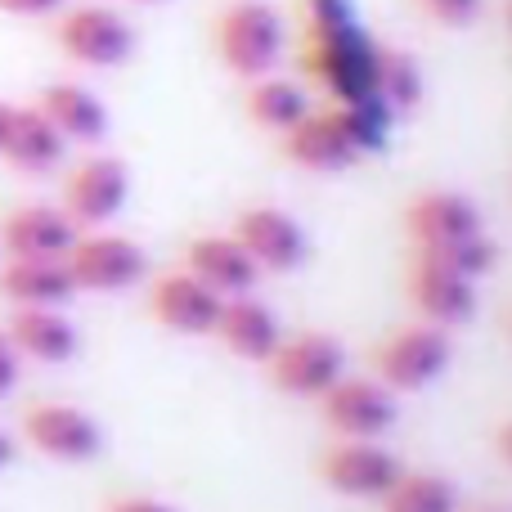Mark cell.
I'll list each match as a JSON object with an SVG mask.
<instances>
[{"label":"cell","mask_w":512,"mask_h":512,"mask_svg":"<svg viewBox=\"0 0 512 512\" xmlns=\"http://www.w3.org/2000/svg\"><path fill=\"white\" fill-rule=\"evenodd\" d=\"M104 512H180V508L162 504V499H149V495H122V499H113Z\"/></svg>","instance_id":"30"},{"label":"cell","mask_w":512,"mask_h":512,"mask_svg":"<svg viewBox=\"0 0 512 512\" xmlns=\"http://www.w3.org/2000/svg\"><path fill=\"white\" fill-rule=\"evenodd\" d=\"M140 5H158V0H140Z\"/></svg>","instance_id":"34"},{"label":"cell","mask_w":512,"mask_h":512,"mask_svg":"<svg viewBox=\"0 0 512 512\" xmlns=\"http://www.w3.org/2000/svg\"><path fill=\"white\" fill-rule=\"evenodd\" d=\"M283 158L306 171H342V167H351L360 153H355L337 108H328V113H310L306 108V113L283 131Z\"/></svg>","instance_id":"15"},{"label":"cell","mask_w":512,"mask_h":512,"mask_svg":"<svg viewBox=\"0 0 512 512\" xmlns=\"http://www.w3.org/2000/svg\"><path fill=\"white\" fill-rule=\"evenodd\" d=\"M378 504L382 512H454L459 490L441 472H400Z\"/></svg>","instance_id":"23"},{"label":"cell","mask_w":512,"mask_h":512,"mask_svg":"<svg viewBox=\"0 0 512 512\" xmlns=\"http://www.w3.org/2000/svg\"><path fill=\"white\" fill-rule=\"evenodd\" d=\"M5 14H18V18H41V14H54L63 9V0H0Z\"/></svg>","instance_id":"31"},{"label":"cell","mask_w":512,"mask_h":512,"mask_svg":"<svg viewBox=\"0 0 512 512\" xmlns=\"http://www.w3.org/2000/svg\"><path fill=\"white\" fill-rule=\"evenodd\" d=\"M283 18L265 0H234L216 14V54L221 63L243 81L270 77L274 63L283 59Z\"/></svg>","instance_id":"2"},{"label":"cell","mask_w":512,"mask_h":512,"mask_svg":"<svg viewBox=\"0 0 512 512\" xmlns=\"http://www.w3.org/2000/svg\"><path fill=\"white\" fill-rule=\"evenodd\" d=\"M0 292L14 306H63L77 283L63 256H9L0 265Z\"/></svg>","instance_id":"22"},{"label":"cell","mask_w":512,"mask_h":512,"mask_svg":"<svg viewBox=\"0 0 512 512\" xmlns=\"http://www.w3.org/2000/svg\"><path fill=\"white\" fill-rule=\"evenodd\" d=\"M63 261H68L77 292H122L140 283L149 270L144 248L135 239H122V234H77V243Z\"/></svg>","instance_id":"7"},{"label":"cell","mask_w":512,"mask_h":512,"mask_svg":"<svg viewBox=\"0 0 512 512\" xmlns=\"http://www.w3.org/2000/svg\"><path fill=\"white\" fill-rule=\"evenodd\" d=\"M68 153V140L45 122V113L36 104H23L9 113V126H5V140H0V162L18 176H45L54 171Z\"/></svg>","instance_id":"16"},{"label":"cell","mask_w":512,"mask_h":512,"mask_svg":"<svg viewBox=\"0 0 512 512\" xmlns=\"http://www.w3.org/2000/svg\"><path fill=\"white\" fill-rule=\"evenodd\" d=\"M409 301H414L423 324L459 328L477 315V283L450 270L441 256L414 252V261H409Z\"/></svg>","instance_id":"10"},{"label":"cell","mask_w":512,"mask_h":512,"mask_svg":"<svg viewBox=\"0 0 512 512\" xmlns=\"http://www.w3.org/2000/svg\"><path fill=\"white\" fill-rule=\"evenodd\" d=\"M77 234L81 230L68 221L63 207L27 203L0 221V248L9 256H68Z\"/></svg>","instance_id":"19"},{"label":"cell","mask_w":512,"mask_h":512,"mask_svg":"<svg viewBox=\"0 0 512 512\" xmlns=\"http://www.w3.org/2000/svg\"><path fill=\"white\" fill-rule=\"evenodd\" d=\"M486 512H495V508H486Z\"/></svg>","instance_id":"35"},{"label":"cell","mask_w":512,"mask_h":512,"mask_svg":"<svg viewBox=\"0 0 512 512\" xmlns=\"http://www.w3.org/2000/svg\"><path fill=\"white\" fill-rule=\"evenodd\" d=\"M432 256H441L450 270H459L463 279H486L490 270H495V261H499V248H495V239H490L486 230L481 234H472V239H463V243H450V248H441V252H432Z\"/></svg>","instance_id":"26"},{"label":"cell","mask_w":512,"mask_h":512,"mask_svg":"<svg viewBox=\"0 0 512 512\" xmlns=\"http://www.w3.org/2000/svg\"><path fill=\"white\" fill-rule=\"evenodd\" d=\"M23 441L54 463H90L104 450V432H99L95 418L77 405H63V400H41V405L27 409Z\"/></svg>","instance_id":"9"},{"label":"cell","mask_w":512,"mask_h":512,"mask_svg":"<svg viewBox=\"0 0 512 512\" xmlns=\"http://www.w3.org/2000/svg\"><path fill=\"white\" fill-rule=\"evenodd\" d=\"M5 333L14 342V351L36 364H68L81 351L77 324L59 306H18Z\"/></svg>","instance_id":"18"},{"label":"cell","mask_w":512,"mask_h":512,"mask_svg":"<svg viewBox=\"0 0 512 512\" xmlns=\"http://www.w3.org/2000/svg\"><path fill=\"white\" fill-rule=\"evenodd\" d=\"M59 45L81 68H122L135 54V27L108 5H77L59 18Z\"/></svg>","instance_id":"6"},{"label":"cell","mask_w":512,"mask_h":512,"mask_svg":"<svg viewBox=\"0 0 512 512\" xmlns=\"http://www.w3.org/2000/svg\"><path fill=\"white\" fill-rule=\"evenodd\" d=\"M234 243L252 256L256 270L288 274L306 261V230L297 225V216H288L283 207H243L234 221Z\"/></svg>","instance_id":"11"},{"label":"cell","mask_w":512,"mask_h":512,"mask_svg":"<svg viewBox=\"0 0 512 512\" xmlns=\"http://www.w3.org/2000/svg\"><path fill=\"white\" fill-rule=\"evenodd\" d=\"M9 113H14V108H9V104H0V140H5V126H9Z\"/></svg>","instance_id":"33"},{"label":"cell","mask_w":512,"mask_h":512,"mask_svg":"<svg viewBox=\"0 0 512 512\" xmlns=\"http://www.w3.org/2000/svg\"><path fill=\"white\" fill-rule=\"evenodd\" d=\"M270 382L283 396H301V400H319L337 378L346 373V346L333 333H297V337H279L270 360Z\"/></svg>","instance_id":"3"},{"label":"cell","mask_w":512,"mask_h":512,"mask_svg":"<svg viewBox=\"0 0 512 512\" xmlns=\"http://www.w3.org/2000/svg\"><path fill=\"white\" fill-rule=\"evenodd\" d=\"M221 301L203 279H194L189 270H171L153 283L149 292V315L158 319L171 333H189V337H207L221 315Z\"/></svg>","instance_id":"14"},{"label":"cell","mask_w":512,"mask_h":512,"mask_svg":"<svg viewBox=\"0 0 512 512\" xmlns=\"http://www.w3.org/2000/svg\"><path fill=\"white\" fill-rule=\"evenodd\" d=\"M301 23L306 32H333V27L355 23L351 0H301Z\"/></svg>","instance_id":"27"},{"label":"cell","mask_w":512,"mask_h":512,"mask_svg":"<svg viewBox=\"0 0 512 512\" xmlns=\"http://www.w3.org/2000/svg\"><path fill=\"white\" fill-rule=\"evenodd\" d=\"M14 463V441H9V432H0V468H9Z\"/></svg>","instance_id":"32"},{"label":"cell","mask_w":512,"mask_h":512,"mask_svg":"<svg viewBox=\"0 0 512 512\" xmlns=\"http://www.w3.org/2000/svg\"><path fill=\"white\" fill-rule=\"evenodd\" d=\"M131 198V176L117 158L108 153H95V158L77 162L63 180V212L77 230H99L108 225Z\"/></svg>","instance_id":"8"},{"label":"cell","mask_w":512,"mask_h":512,"mask_svg":"<svg viewBox=\"0 0 512 512\" xmlns=\"http://www.w3.org/2000/svg\"><path fill=\"white\" fill-rule=\"evenodd\" d=\"M212 337L230 355H239V360L265 364L283 333H279V319L270 315V306H261L252 292H243V297L221 301V315H216V324H212Z\"/></svg>","instance_id":"17"},{"label":"cell","mask_w":512,"mask_h":512,"mask_svg":"<svg viewBox=\"0 0 512 512\" xmlns=\"http://www.w3.org/2000/svg\"><path fill=\"white\" fill-rule=\"evenodd\" d=\"M373 59H378V41L360 23L333 27V32H306V45H301L306 72L337 104L378 99L373 95Z\"/></svg>","instance_id":"1"},{"label":"cell","mask_w":512,"mask_h":512,"mask_svg":"<svg viewBox=\"0 0 512 512\" xmlns=\"http://www.w3.org/2000/svg\"><path fill=\"white\" fill-rule=\"evenodd\" d=\"M185 270L194 279H203L216 297H243L256 288L261 270L252 265V256L234 243V234H203L189 243L185 252Z\"/></svg>","instance_id":"20"},{"label":"cell","mask_w":512,"mask_h":512,"mask_svg":"<svg viewBox=\"0 0 512 512\" xmlns=\"http://www.w3.org/2000/svg\"><path fill=\"white\" fill-rule=\"evenodd\" d=\"M400 472H405L400 459L391 450H382L378 441H337L319 459L324 486L346 499H382Z\"/></svg>","instance_id":"12"},{"label":"cell","mask_w":512,"mask_h":512,"mask_svg":"<svg viewBox=\"0 0 512 512\" xmlns=\"http://www.w3.org/2000/svg\"><path fill=\"white\" fill-rule=\"evenodd\" d=\"M306 113V90L288 77H256L248 86V117L265 131L283 135L297 117Z\"/></svg>","instance_id":"24"},{"label":"cell","mask_w":512,"mask_h":512,"mask_svg":"<svg viewBox=\"0 0 512 512\" xmlns=\"http://www.w3.org/2000/svg\"><path fill=\"white\" fill-rule=\"evenodd\" d=\"M405 234L414 252H441L450 243H463L481 234V212L454 189H427L409 203L405 212Z\"/></svg>","instance_id":"13"},{"label":"cell","mask_w":512,"mask_h":512,"mask_svg":"<svg viewBox=\"0 0 512 512\" xmlns=\"http://www.w3.org/2000/svg\"><path fill=\"white\" fill-rule=\"evenodd\" d=\"M418 5H423V14L441 27H472L481 18V5H486V0H418Z\"/></svg>","instance_id":"28"},{"label":"cell","mask_w":512,"mask_h":512,"mask_svg":"<svg viewBox=\"0 0 512 512\" xmlns=\"http://www.w3.org/2000/svg\"><path fill=\"white\" fill-rule=\"evenodd\" d=\"M373 95L396 113V108H414L423 99V68L414 63L409 50L396 45H378V59H373Z\"/></svg>","instance_id":"25"},{"label":"cell","mask_w":512,"mask_h":512,"mask_svg":"<svg viewBox=\"0 0 512 512\" xmlns=\"http://www.w3.org/2000/svg\"><path fill=\"white\" fill-rule=\"evenodd\" d=\"M328 432L337 441H378L382 432L396 427V391H387L378 378H337L319 396Z\"/></svg>","instance_id":"5"},{"label":"cell","mask_w":512,"mask_h":512,"mask_svg":"<svg viewBox=\"0 0 512 512\" xmlns=\"http://www.w3.org/2000/svg\"><path fill=\"white\" fill-rule=\"evenodd\" d=\"M18 373H23V355L14 351V342H9V333L0 328V400L14 396L18 387Z\"/></svg>","instance_id":"29"},{"label":"cell","mask_w":512,"mask_h":512,"mask_svg":"<svg viewBox=\"0 0 512 512\" xmlns=\"http://www.w3.org/2000/svg\"><path fill=\"white\" fill-rule=\"evenodd\" d=\"M36 108L45 113V122L63 135L68 144H99L108 135V108L99 95H90L77 81H54L36 95Z\"/></svg>","instance_id":"21"},{"label":"cell","mask_w":512,"mask_h":512,"mask_svg":"<svg viewBox=\"0 0 512 512\" xmlns=\"http://www.w3.org/2000/svg\"><path fill=\"white\" fill-rule=\"evenodd\" d=\"M445 369H450V337H445V328L423 324V319L409 328H396L378 346V382L396 396L432 387Z\"/></svg>","instance_id":"4"}]
</instances>
